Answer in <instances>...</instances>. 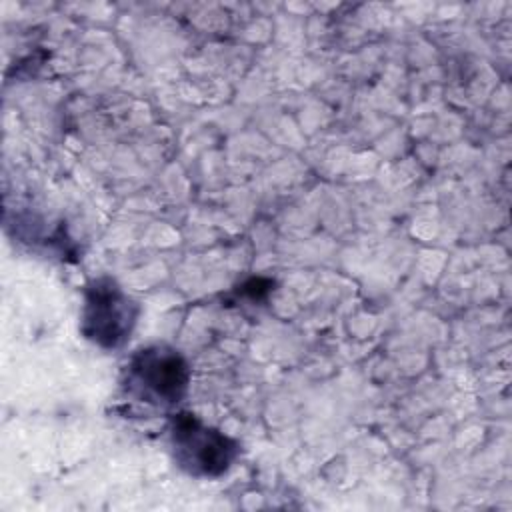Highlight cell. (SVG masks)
<instances>
[{
	"mask_svg": "<svg viewBox=\"0 0 512 512\" xmlns=\"http://www.w3.org/2000/svg\"><path fill=\"white\" fill-rule=\"evenodd\" d=\"M190 386V366L172 346L152 344L138 348L126 362L122 390L134 402L154 408H174Z\"/></svg>",
	"mask_w": 512,
	"mask_h": 512,
	"instance_id": "obj_1",
	"label": "cell"
},
{
	"mask_svg": "<svg viewBox=\"0 0 512 512\" xmlns=\"http://www.w3.org/2000/svg\"><path fill=\"white\" fill-rule=\"evenodd\" d=\"M138 314L140 306L136 300L116 280L102 276L92 280L84 290L80 330L98 348L116 350L130 340Z\"/></svg>",
	"mask_w": 512,
	"mask_h": 512,
	"instance_id": "obj_3",
	"label": "cell"
},
{
	"mask_svg": "<svg viewBox=\"0 0 512 512\" xmlns=\"http://www.w3.org/2000/svg\"><path fill=\"white\" fill-rule=\"evenodd\" d=\"M174 462L190 476L218 478L240 454V444L228 434L204 424L192 412H178L168 426Z\"/></svg>",
	"mask_w": 512,
	"mask_h": 512,
	"instance_id": "obj_2",
	"label": "cell"
}]
</instances>
